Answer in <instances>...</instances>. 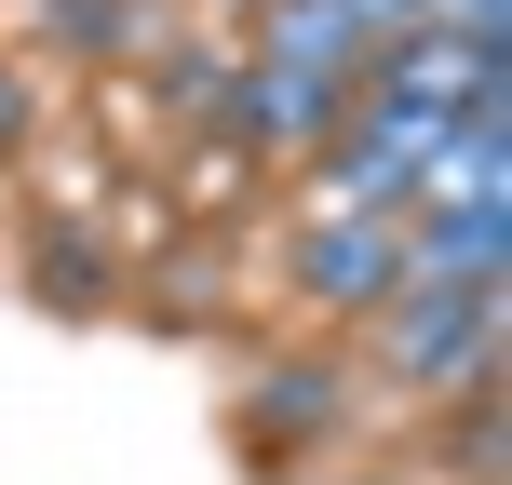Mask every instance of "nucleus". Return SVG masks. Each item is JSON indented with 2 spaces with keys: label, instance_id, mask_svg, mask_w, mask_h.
<instances>
[{
  "label": "nucleus",
  "instance_id": "nucleus-3",
  "mask_svg": "<svg viewBox=\"0 0 512 485\" xmlns=\"http://www.w3.org/2000/svg\"><path fill=\"white\" fill-rule=\"evenodd\" d=\"M270 54H283V68H297V81L351 68V54H364V68H378V41H351V14H337V0H283V14H270Z\"/></svg>",
  "mask_w": 512,
  "mask_h": 485
},
{
  "label": "nucleus",
  "instance_id": "nucleus-2",
  "mask_svg": "<svg viewBox=\"0 0 512 485\" xmlns=\"http://www.w3.org/2000/svg\"><path fill=\"white\" fill-rule=\"evenodd\" d=\"M297 283H310L324 310H378L391 283H405V230H378V216H337V230H310Z\"/></svg>",
  "mask_w": 512,
  "mask_h": 485
},
{
  "label": "nucleus",
  "instance_id": "nucleus-1",
  "mask_svg": "<svg viewBox=\"0 0 512 485\" xmlns=\"http://www.w3.org/2000/svg\"><path fill=\"white\" fill-rule=\"evenodd\" d=\"M391 378H405V391H459V378H486V364H499V283H391Z\"/></svg>",
  "mask_w": 512,
  "mask_h": 485
},
{
  "label": "nucleus",
  "instance_id": "nucleus-6",
  "mask_svg": "<svg viewBox=\"0 0 512 485\" xmlns=\"http://www.w3.org/2000/svg\"><path fill=\"white\" fill-rule=\"evenodd\" d=\"M14 135H27V81L0 68V149H14Z\"/></svg>",
  "mask_w": 512,
  "mask_h": 485
},
{
  "label": "nucleus",
  "instance_id": "nucleus-4",
  "mask_svg": "<svg viewBox=\"0 0 512 485\" xmlns=\"http://www.w3.org/2000/svg\"><path fill=\"white\" fill-rule=\"evenodd\" d=\"M54 27H68L81 54H122L135 41V0H54Z\"/></svg>",
  "mask_w": 512,
  "mask_h": 485
},
{
  "label": "nucleus",
  "instance_id": "nucleus-7",
  "mask_svg": "<svg viewBox=\"0 0 512 485\" xmlns=\"http://www.w3.org/2000/svg\"><path fill=\"white\" fill-rule=\"evenodd\" d=\"M337 14H418V0H337Z\"/></svg>",
  "mask_w": 512,
  "mask_h": 485
},
{
  "label": "nucleus",
  "instance_id": "nucleus-5",
  "mask_svg": "<svg viewBox=\"0 0 512 485\" xmlns=\"http://www.w3.org/2000/svg\"><path fill=\"white\" fill-rule=\"evenodd\" d=\"M95 283H108V270H95V243H81V230H54V297H95Z\"/></svg>",
  "mask_w": 512,
  "mask_h": 485
}]
</instances>
